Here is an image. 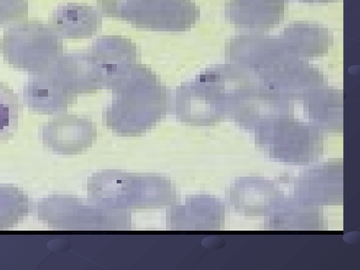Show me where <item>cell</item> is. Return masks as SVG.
Here are the masks:
<instances>
[{"label":"cell","mask_w":360,"mask_h":270,"mask_svg":"<svg viewBox=\"0 0 360 270\" xmlns=\"http://www.w3.org/2000/svg\"><path fill=\"white\" fill-rule=\"evenodd\" d=\"M87 195L89 200L96 205L129 212L170 206L177 199L175 186L169 179L118 169L94 173L88 179Z\"/></svg>","instance_id":"1"},{"label":"cell","mask_w":360,"mask_h":270,"mask_svg":"<svg viewBox=\"0 0 360 270\" xmlns=\"http://www.w3.org/2000/svg\"><path fill=\"white\" fill-rule=\"evenodd\" d=\"M62 51V38L49 23L39 20L15 22L0 38L4 61L30 74L48 70Z\"/></svg>","instance_id":"2"},{"label":"cell","mask_w":360,"mask_h":270,"mask_svg":"<svg viewBox=\"0 0 360 270\" xmlns=\"http://www.w3.org/2000/svg\"><path fill=\"white\" fill-rule=\"evenodd\" d=\"M90 202L85 204L75 196L53 195L39 202L38 217L49 226L63 230L131 229V212L109 209Z\"/></svg>","instance_id":"3"},{"label":"cell","mask_w":360,"mask_h":270,"mask_svg":"<svg viewBox=\"0 0 360 270\" xmlns=\"http://www.w3.org/2000/svg\"><path fill=\"white\" fill-rule=\"evenodd\" d=\"M103 12L137 23L180 25L194 20L198 11L191 0H98Z\"/></svg>","instance_id":"4"},{"label":"cell","mask_w":360,"mask_h":270,"mask_svg":"<svg viewBox=\"0 0 360 270\" xmlns=\"http://www.w3.org/2000/svg\"><path fill=\"white\" fill-rule=\"evenodd\" d=\"M43 145L61 155H76L91 148L96 128L89 119L77 115H58L41 129Z\"/></svg>","instance_id":"5"},{"label":"cell","mask_w":360,"mask_h":270,"mask_svg":"<svg viewBox=\"0 0 360 270\" xmlns=\"http://www.w3.org/2000/svg\"><path fill=\"white\" fill-rule=\"evenodd\" d=\"M22 94L27 108L41 115H59L74 101V95L60 86L47 70L30 74Z\"/></svg>","instance_id":"6"},{"label":"cell","mask_w":360,"mask_h":270,"mask_svg":"<svg viewBox=\"0 0 360 270\" xmlns=\"http://www.w3.org/2000/svg\"><path fill=\"white\" fill-rule=\"evenodd\" d=\"M47 72L60 86L73 95L90 89V59L86 55L61 54Z\"/></svg>","instance_id":"7"},{"label":"cell","mask_w":360,"mask_h":270,"mask_svg":"<svg viewBox=\"0 0 360 270\" xmlns=\"http://www.w3.org/2000/svg\"><path fill=\"white\" fill-rule=\"evenodd\" d=\"M96 18V13L90 6L68 4L53 11L49 24L60 38L77 39L86 34L90 21Z\"/></svg>","instance_id":"8"},{"label":"cell","mask_w":360,"mask_h":270,"mask_svg":"<svg viewBox=\"0 0 360 270\" xmlns=\"http://www.w3.org/2000/svg\"><path fill=\"white\" fill-rule=\"evenodd\" d=\"M285 0H231L227 5L231 18L243 22H268L281 16Z\"/></svg>","instance_id":"9"},{"label":"cell","mask_w":360,"mask_h":270,"mask_svg":"<svg viewBox=\"0 0 360 270\" xmlns=\"http://www.w3.org/2000/svg\"><path fill=\"white\" fill-rule=\"evenodd\" d=\"M27 195L16 187L0 186V230L11 227L27 215Z\"/></svg>","instance_id":"10"},{"label":"cell","mask_w":360,"mask_h":270,"mask_svg":"<svg viewBox=\"0 0 360 270\" xmlns=\"http://www.w3.org/2000/svg\"><path fill=\"white\" fill-rule=\"evenodd\" d=\"M18 96L7 83L0 82V144L11 139L18 128Z\"/></svg>","instance_id":"11"},{"label":"cell","mask_w":360,"mask_h":270,"mask_svg":"<svg viewBox=\"0 0 360 270\" xmlns=\"http://www.w3.org/2000/svg\"><path fill=\"white\" fill-rule=\"evenodd\" d=\"M27 14V0H0V25L24 20Z\"/></svg>","instance_id":"12"},{"label":"cell","mask_w":360,"mask_h":270,"mask_svg":"<svg viewBox=\"0 0 360 270\" xmlns=\"http://www.w3.org/2000/svg\"><path fill=\"white\" fill-rule=\"evenodd\" d=\"M306 1L315 2V1H326L328 0H304Z\"/></svg>","instance_id":"13"}]
</instances>
